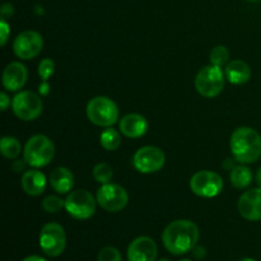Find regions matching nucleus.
Here are the masks:
<instances>
[{
	"instance_id": "obj_1",
	"label": "nucleus",
	"mask_w": 261,
	"mask_h": 261,
	"mask_svg": "<svg viewBox=\"0 0 261 261\" xmlns=\"http://www.w3.org/2000/svg\"><path fill=\"white\" fill-rule=\"evenodd\" d=\"M166 250L172 255H184L195 249L199 241V228L194 222L178 219L168 224L162 233Z\"/></svg>"
},
{
	"instance_id": "obj_2",
	"label": "nucleus",
	"mask_w": 261,
	"mask_h": 261,
	"mask_svg": "<svg viewBox=\"0 0 261 261\" xmlns=\"http://www.w3.org/2000/svg\"><path fill=\"white\" fill-rule=\"evenodd\" d=\"M231 152L237 162H256L261 157V135L252 127H239L231 135Z\"/></svg>"
},
{
	"instance_id": "obj_3",
	"label": "nucleus",
	"mask_w": 261,
	"mask_h": 261,
	"mask_svg": "<svg viewBox=\"0 0 261 261\" xmlns=\"http://www.w3.org/2000/svg\"><path fill=\"white\" fill-rule=\"evenodd\" d=\"M24 161L31 167H45L54 158L55 148L50 138L37 134L27 140L24 147Z\"/></svg>"
},
{
	"instance_id": "obj_4",
	"label": "nucleus",
	"mask_w": 261,
	"mask_h": 261,
	"mask_svg": "<svg viewBox=\"0 0 261 261\" xmlns=\"http://www.w3.org/2000/svg\"><path fill=\"white\" fill-rule=\"evenodd\" d=\"M87 116L92 124L101 127H110L119 120V109L109 97L98 96L87 105Z\"/></svg>"
},
{
	"instance_id": "obj_5",
	"label": "nucleus",
	"mask_w": 261,
	"mask_h": 261,
	"mask_svg": "<svg viewBox=\"0 0 261 261\" xmlns=\"http://www.w3.org/2000/svg\"><path fill=\"white\" fill-rule=\"evenodd\" d=\"M224 76L222 68L216 65L204 66L199 70L195 78V88L199 93L206 98L217 97L224 88Z\"/></svg>"
},
{
	"instance_id": "obj_6",
	"label": "nucleus",
	"mask_w": 261,
	"mask_h": 261,
	"mask_svg": "<svg viewBox=\"0 0 261 261\" xmlns=\"http://www.w3.org/2000/svg\"><path fill=\"white\" fill-rule=\"evenodd\" d=\"M40 246L47 256H60L66 247V234L63 227L54 222L45 224L40 233Z\"/></svg>"
},
{
	"instance_id": "obj_7",
	"label": "nucleus",
	"mask_w": 261,
	"mask_h": 261,
	"mask_svg": "<svg viewBox=\"0 0 261 261\" xmlns=\"http://www.w3.org/2000/svg\"><path fill=\"white\" fill-rule=\"evenodd\" d=\"M97 203L106 212L116 213L127 205L129 195L126 190L117 184H102L97 190Z\"/></svg>"
},
{
	"instance_id": "obj_8",
	"label": "nucleus",
	"mask_w": 261,
	"mask_h": 261,
	"mask_svg": "<svg viewBox=\"0 0 261 261\" xmlns=\"http://www.w3.org/2000/svg\"><path fill=\"white\" fill-rule=\"evenodd\" d=\"M12 109L18 119L23 121H32L42 112V101L33 92L22 91L13 98Z\"/></svg>"
},
{
	"instance_id": "obj_9",
	"label": "nucleus",
	"mask_w": 261,
	"mask_h": 261,
	"mask_svg": "<svg viewBox=\"0 0 261 261\" xmlns=\"http://www.w3.org/2000/svg\"><path fill=\"white\" fill-rule=\"evenodd\" d=\"M65 209L73 218L88 219L96 212V200L87 190H74L65 200Z\"/></svg>"
},
{
	"instance_id": "obj_10",
	"label": "nucleus",
	"mask_w": 261,
	"mask_h": 261,
	"mask_svg": "<svg viewBox=\"0 0 261 261\" xmlns=\"http://www.w3.org/2000/svg\"><path fill=\"white\" fill-rule=\"evenodd\" d=\"M190 189L195 195L201 198H214L223 190V180L212 171H199L191 177Z\"/></svg>"
},
{
	"instance_id": "obj_11",
	"label": "nucleus",
	"mask_w": 261,
	"mask_h": 261,
	"mask_svg": "<svg viewBox=\"0 0 261 261\" xmlns=\"http://www.w3.org/2000/svg\"><path fill=\"white\" fill-rule=\"evenodd\" d=\"M165 153L157 147L147 145L135 152L133 165L140 173H154L165 166Z\"/></svg>"
},
{
	"instance_id": "obj_12",
	"label": "nucleus",
	"mask_w": 261,
	"mask_h": 261,
	"mask_svg": "<svg viewBox=\"0 0 261 261\" xmlns=\"http://www.w3.org/2000/svg\"><path fill=\"white\" fill-rule=\"evenodd\" d=\"M43 47L42 36L36 31H24L15 37L13 51L23 60H31L41 53Z\"/></svg>"
},
{
	"instance_id": "obj_13",
	"label": "nucleus",
	"mask_w": 261,
	"mask_h": 261,
	"mask_svg": "<svg viewBox=\"0 0 261 261\" xmlns=\"http://www.w3.org/2000/svg\"><path fill=\"white\" fill-rule=\"evenodd\" d=\"M240 214L251 222L261 221V188H255L242 194L237 203Z\"/></svg>"
},
{
	"instance_id": "obj_14",
	"label": "nucleus",
	"mask_w": 261,
	"mask_h": 261,
	"mask_svg": "<svg viewBox=\"0 0 261 261\" xmlns=\"http://www.w3.org/2000/svg\"><path fill=\"white\" fill-rule=\"evenodd\" d=\"M158 254L157 244L148 236H139L133 240L127 249L129 261H155Z\"/></svg>"
},
{
	"instance_id": "obj_15",
	"label": "nucleus",
	"mask_w": 261,
	"mask_h": 261,
	"mask_svg": "<svg viewBox=\"0 0 261 261\" xmlns=\"http://www.w3.org/2000/svg\"><path fill=\"white\" fill-rule=\"evenodd\" d=\"M3 86L7 91L17 92L24 87L27 82V69L23 64L14 61L5 66L2 75Z\"/></svg>"
},
{
	"instance_id": "obj_16",
	"label": "nucleus",
	"mask_w": 261,
	"mask_h": 261,
	"mask_svg": "<svg viewBox=\"0 0 261 261\" xmlns=\"http://www.w3.org/2000/svg\"><path fill=\"white\" fill-rule=\"evenodd\" d=\"M120 132L127 138H140L147 133L148 121L139 114H129L120 120Z\"/></svg>"
},
{
	"instance_id": "obj_17",
	"label": "nucleus",
	"mask_w": 261,
	"mask_h": 261,
	"mask_svg": "<svg viewBox=\"0 0 261 261\" xmlns=\"http://www.w3.org/2000/svg\"><path fill=\"white\" fill-rule=\"evenodd\" d=\"M22 188L27 195H41L46 189L45 175L38 170L25 171L22 176Z\"/></svg>"
},
{
	"instance_id": "obj_18",
	"label": "nucleus",
	"mask_w": 261,
	"mask_h": 261,
	"mask_svg": "<svg viewBox=\"0 0 261 261\" xmlns=\"http://www.w3.org/2000/svg\"><path fill=\"white\" fill-rule=\"evenodd\" d=\"M50 184L56 193L68 194L74 186V176L68 168L58 167L51 172Z\"/></svg>"
},
{
	"instance_id": "obj_19",
	"label": "nucleus",
	"mask_w": 261,
	"mask_h": 261,
	"mask_svg": "<svg viewBox=\"0 0 261 261\" xmlns=\"http://www.w3.org/2000/svg\"><path fill=\"white\" fill-rule=\"evenodd\" d=\"M224 74L232 84H244L251 78V69L245 61L233 60L227 64Z\"/></svg>"
},
{
	"instance_id": "obj_20",
	"label": "nucleus",
	"mask_w": 261,
	"mask_h": 261,
	"mask_svg": "<svg viewBox=\"0 0 261 261\" xmlns=\"http://www.w3.org/2000/svg\"><path fill=\"white\" fill-rule=\"evenodd\" d=\"M252 182V172L246 166H237L231 171V184L237 189H245Z\"/></svg>"
},
{
	"instance_id": "obj_21",
	"label": "nucleus",
	"mask_w": 261,
	"mask_h": 261,
	"mask_svg": "<svg viewBox=\"0 0 261 261\" xmlns=\"http://www.w3.org/2000/svg\"><path fill=\"white\" fill-rule=\"evenodd\" d=\"M0 152L8 160H14L22 152V145L17 138L4 137L0 140Z\"/></svg>"
},
{
	"instance_id": "obj_22",
	"label": "nucleus",
	"mask_w": 261,
	"mask_h": 261,
	"mask_svg": "<svg viewBox=\"0 0 261 261\" xmlns=\"http://www.w3.org/2000/svg\"><path fill=\"white\" fill-rule=\"evenodd\" d=\"M99 139H101L102 147L106 150H110V152L116 150L121 145V135H120V133L115 129H110V127H107L102 133Z\"/></svg>"
},
{
	"instance_id": "obj_23",
	"label": "nucleus",
	"mask_w": 261,
	"mask_h": 261,
	"mask_svg": "<svg viewBox=\"0 0 261 261\" xmlns=\"http://www.w3.org/2000/svg\"><path fill=\"white\" fill-rule=\"evenodd\" d=\"M114 176V171L109 163H98L93 168V177L99 184H109Z\"/></svg>"
},
{
	"instance_id": "obj_24",
	"label": "nucleus",
	"mask_w": 261,
	"mask_h": 261,
	"mask_svg": "<svg viewBox=\"0 0 261 261\" xmlns=\"http://www.w3.org/2000/svg\"><path fill=\"white\" fill-rule=\"evenodd\" d=\"M209 59H211L212 65H216V66H219V68H222V66H224L226 64H228L229 53L224 46H217V47H214L213 50L211 51V56H209Z\"/></svg>"
},
{
	"instance_id": "obj_25",
	"label": "nucleus",
	"mask_w": 261,
	"mask_h": 261,
	"mask_svg": "<svg viewBox=\"0 0 261 261\" xmlns=\"http://www.w3.org/2000/svg\"><path fill=\"white\" fill-rule=\"evenodd\" d=\"M42 208L47 213H56V212L65 208V200H63V199L56 195H50L43 199Z\"/></svg>"
},
{
	"instance_id": "obj_26",
	"label": "nucleus",
	"mask_w": 261,
	"mask_h": 261,
	"mask_svg": "<svg viewBox=\"0 0 261 261\" xmlns=\"http://www.w3.org/2000/svg\"><path fill=\"white\" fill-rule=\"evenodd\" d=\"M98 261H122V256L116 247L106 246L99 251Z\"/></svg>"
},
{
	"instance_id": "obj_27",
	"label": "nucleus",
	"mask_w": 261,
	"mask_h": 261,
	"mask_svg": "<svg viewBox=\"0 0 261 261\" xmlns=\"http://www.w3.org/2000/svg\"><path fill=\"white\" fill-rule=\"evenodd\" d=\"M54 70H55V64H54V61L48 58L43 59L40 63V65H38V75H40L43 81L50 79V76L54 74Z\"/></svg>"
},
{
	"instance_id": "obj_28",
	"label": "nucleus",
	"mask_w": 261,
	"mask_h": 261,
	"mask_svg": "<svg viewBox=\"0 0 261 261\" xmlns=\"http://www.w3.org/2000/svg\"><path fill=\"white\" fill-rule=\"evenodd\" d=\"M9 33H10L9 25H8V23L5 22V19H2L0 20V45L5 46Z\"/></svg>"
},
{
	"instance_id": "obj_29",
	"label": "nucleus",
	"mask_w": 261,
	"mask_h": 261,
	"mask_svg": "<svg viewBox=\"0 0 261 261\" xmlns=\"http://www.w3.org/2000/svg\"><path fill=\"white\" fill-rule=\"evenodd\" d=\"M0 12H2L3 19H7V18H10L13 15V13H14V8H13V5L10 4V3H4V4L2 5Z\"/></svg>"
},
{
	"instance_id": "obj_30",
	"label": "nucleus",
	"mask_w": 261,
	"mask_h": 261,
	"mask_svg": "<svg viewBox=\"0 0 261 261\" xmlns=\"http://www.w3.org/2000/svg\"><path fill=\"white\" fill-rule=\"evenodd\" d=\"M10 105V98L8 97L7 93H0V107H2V111H5L8 109V106Z\"/></svg>"
},
{
	"instance_id": "obj_31",
	"label": "nucleus",
	"mask_w": 261,
	"mask_h": 261,
	"mask_svg": "<svg viewBox=\"0 0 261 261\" xmlns=\"http://www.w3.org/2000/svg\"><path fill=\"white\" fill-rule=\"evenodd\" d=\"M25 161L24 162H19V161H15L14 163H13V170L15 171V172H22L23 170H24V166H25Z\"/></svg>"
},
{
	"instance_id": "obj_32",
	"label": "nucleus",
	"mask_w": 261,
	"mask_h": 261,
	"mask_svg": "<svg viewBox=\"0 0 261 261\" xmlns=\"http://www.w3.org/2000/svg\"><path fill=\"white\" fill-rule=\"evenodd\" d=\"M194 255L198 259H203L205 256V249H203V247H196V249H194Z\"/></svg>"
},
{
	"instance_id": "obj_33",
	"label": "nucleus",
	"mask_w": 261,
	"mask_h": 261,
	"mask_svg": "<svg viewBox=\"0 0 261 261\" xmlns=\"http://www.w3.org/2000/svg\"><path fill=\"white\" fill-rule=\"evenodd\" d=\"M223 167L226 168V170H233L234 168V163H233V160H231V158H228V160H226L223 162Z\"/></svg>"
},
{
	"instance_id": "obj_34",
	"label": "nucleus",
	"mask_w": 261,
	"mask_h": 261,
	"mask_svg": "<svg viewBox=\"0 0 261 261\" xmlns=\"http://www.w3.org/2000/svg\"><path fill=\"white\" fill-rule=\"evenodd\" d=\"M23 261H46L45 259H42V257H40V256H36V255H33V256H28V257H25L24 260Z\"/></svg>"
},
{
	"instance_id": "obj_35",
	"label": "nucleus",
	"mask_w": 261,
	"mask_h": 261,
	"mask_svg": "<svg viewBox=\"0 0 261 261\" xmlns=\"http://www.w3.org/2000/svg\"><path fill=\"white\" fill-rule=\"evenodd\" d=\"M256 182H257V185L261 188V167L257 170V172H256Z\"/></svg>"
},
{
	"instance_id": "obj_36",
	"label": "nucleus",
	"mask_w": 261,
	"mask_h": 261,
	"mask_svg": "<svg viewBox=\"0 0 261 261\" xmlns=\"http://www.w3.org/2000/svg\"><path fill=\"white\" fill-rule=\"evenodd\" d=\"M241 261H255V260H252V259H244V260H241Z\"/></svg>"
},
{
	"instance_id": "obj_37",
	"label": "nucleus",
	"mask_w": 261,
	"mask_h": 261,
	"mask_svg": "<svg viewBox=\"0 0 261 261\" xmlns=\"http://www.w3.org/2000/svg\"><path fill=\"white\" fill-rule=\"evenodd\" d=\"M160 261H172V260H170V259H161Z\"/></svg>"
},
{
	"instance_id": "obj_38",
	"label": "nucleus",
	"mask_w": 261,
	"mask_h": 261,
	"mask_svg": "<svg viewBox=\"0 0 261 261\" xmlns=\"http://www.w3.org/2000/svg\"><path fill=\"white\" fill-rule=\"evenodd\" d=\"M249 2H260V0H249Z\"/></svg>"
},
{
	"instance_id": "obj_39",
	"label": "nucleus",
	"mask_w": 261,
	"mask_h": 261,
	"mask_svg": "<svg viewBox=\"0 0 261 261\" xmlns=\"http://www.w3.org/2000/svg\"><path fill=\"white\" fill-rule=\"evenodd\" d=\"M181 261H190V260H186V259H185V260H181Z\"/></svg>"
}]
</instances>
